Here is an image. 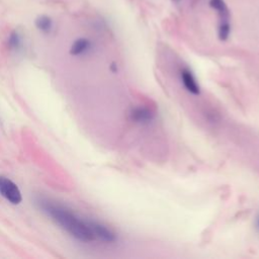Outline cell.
<instances>
[{
    "instance_id": "1",
    "label": "cell",
    "mask_w": 259,
    "mask_h": 259,
    "mask_svg": "<svg viewBox=\"0 0 259 259\" xmlns=\"http://www.w3.org/2000/svg\"><path fill=\"white\" fill-rule=\"evenodd\" d=\"M38 204L44 212L78 241L89 243L95 240L88 223L80 220L69 209L48 200H40Z\"/></svg>"
},
{
    "instance_id": "2",
    "label": "cell",
    "mask_w": 259,
    "mask_h": 259,
    "mask_svg": "<svg viewBox=\"0 0 259 259\" xmlns=\"http://www.w3.org/2000/svg\"><path fill=\"white\" fill-rule=\"evenodd\" d=\"M0 193L12 204H18L22 200L21 192L17 185L6 177H0Z\"/></svg>"
},
{
    "instance_id": "3",
    "label": "cell",
    "mask_w": 259,
    "mask_h": 259,
    "mask_svg": "<svg viewBox=\"0 0 259 259\" xmlns=\"http://www.w3.org/2000/svg\"><path fill=\"white\" fill-rule=\"evenodd\" d=\"M87 223H88L91 231L93 232L95 239L98 238L99 240H101L105 243H113L116 241L115 234L106 226H104L98 222H93V221H89Z\"/></svg>"
},
{
    "instance_id": "4",
    "label": "cell",
    "mask_w": 259,
    "mask_h": 259,
    "mask_svg": "<svg viewBox=\"0 0 259 259\" xmlns=\"http://www.w3.org/2000/svg\"><path fill=\"white\" fill-rule=\"evenodd\" d=\"M131 118L134 122L140 124H147L150 123L155 118V113L148 107L139 106L132 110Z\"/></svg>"
},
{
    "instance_id": "5",
    "label": "cell",
    "mask_w": 259,
    "mask_h": 259,
    "mask_svg": "<svg viewBox=\"0 0 259 259\" xmlns=\"http://www.w3.org/2000/svg\"><path fill=\"white\" fill-rule=\"evenodd\" d=\"M180 76H181L183 86L189 93H191L193 95H198L200 93V87H199L194 75L188 68L182 69Z\"/></svg>"
},
{
    "instance_id": "6",
    "label": "cell",
    "mask_w": 259,
    "mask_h": 259,
    "mask_svg": "<svg viewBox=\"0 0 259 259\" xmlns=\"http://www.w3.org/2000/svg\"><path fill=\"white\" fill-rule=\"evenodd\" d=\"M90 47H91V42L89 39H87L85 37L78 38L73 42V45L70 49V54L73 56L82 55V54L86 53L90 49Z\"/></svg>"
},
{
    "instance_id": "7",
    "label": "cell",
    "mask_w": 259,
    "mask_h": 259,
    "mask_svg": "<svg viewBox=\"0 0 259 259\" xmlns=\"http://www.w3.org/2000/svg\"><path fill=\"white\" fill-rule=\"evenodd\" d=\"M209 6L218 12L220 20L230 19V12L224 0H209Z\"/></svg>"
},
{
    "instance_id": "8",
    "label": "cell",
    "mask_w": 259,
    "mask_h": 259,
    "mask_svg": "<svg viewBox=\"0 0 259 259\" xmlns=\"http://www.w3.org/2000/svg\"><path fill=\"white\" fill-rule=\"evenodd\" d=\"M34 23H35V26L37 27V29H39L42 32H49L53 26L52 19L47 15L37 16Z\"/></svg>"
},
{
    "instance_id": "9",
    "label": "cell",
    "mask_w": 259,
    "mask_h": 259,
    "mask_svg": "<svg viewBox=\"0 0 259 259\" xmlns=\"http://www.w3.org/2000/svg\"><path fill=\"white\" fill-rule=\"evenodd\" d=\"M231 32V24L230 19H223L219 22L218 28V36L221 40H227Z\"/></svg>"
},
{
    "instance_id": "10",
    "label": "cell",
    "mask_w": 259,
    "mask_h": 259,
    "mask_svg": "<svg viewBox=\"0 0 259 259\" xmlns=\"http://www.w3.org/2000/svg\"><path fill=\"white\" fill-rule=\"evenodd\" d=\"M9 46L12 49H18L21 46V37L16 31H13L11 33L9 37Z\"/></svg>"
},
{
    "instance_id": "11",
    "label": "cell",
    "mask_w": 259,
    "mask_h": 259,
    "mask_svg": "<svg viewBox=\"0 0 259 259\" xmlns=\"http://www.w3.org/2000/svg\"><path fill=\"white\" fill-rule=\"evenodd\" d=\"M255 229L257 230V232H259V213L255 218Z\"/></svg>"
},
{
    "instance_id": "12",
    "label": "cell",
    "mask_w": 259,
    "mask_h": 259,
    "mask_svg": "<svg viewBox=\"0 0 259 259\" xmlns=\"http://www.w3.org/2000/svg\"><path fill=\"white\" fill-rule=\"evenodd\" d=\"M174 1H175V2H178V1H180V0H174Z\"/></svg>"
}]
</instances>
